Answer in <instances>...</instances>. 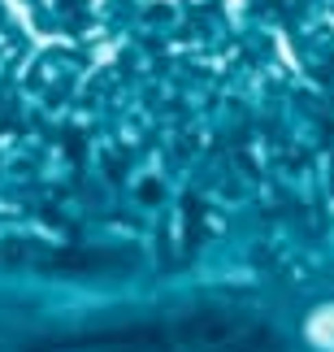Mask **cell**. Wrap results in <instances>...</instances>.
Returning <instances> with one entry per match:
<instances>
[{"mask_svg": "<svg viewBox=\"0 0 334 352\" xmlns=\"http://www.w3.org/2000/svg\"><path fill=\"white\" fill-rule=\"evenodd\" d=\"M309 344L322 352H334V305H322L309 318Z\"/></svg>", "mask_w": 334, "mask_h": 352, "instance_id": "obj_1", "label": "cell"}]
</instances>
